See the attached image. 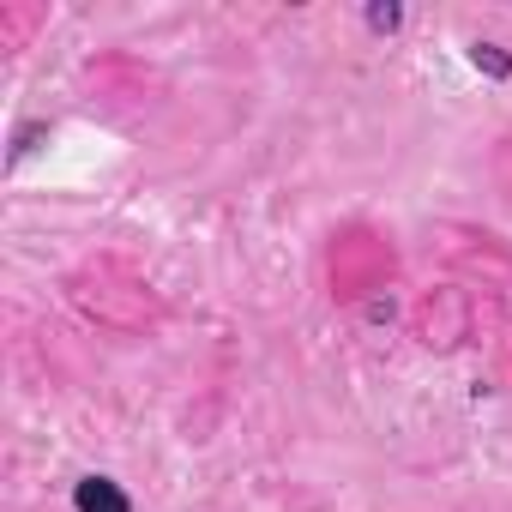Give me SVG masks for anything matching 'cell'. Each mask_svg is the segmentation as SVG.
I'll use <instances>...</instances> for the list:
<instances>
[{
  "mask_svg": "<svg viewBox=\"0 0 512 512\" xmlns=\"http://www.w3.org/2000/svg\"><path fill=\"white\" fill-rule=\"evenodd\" d=\"M73 512H133V500L115 476H79L73 482Z\"/></svg>",
  "mask_w": 512,
  "mask_h": 512,
  "instance_id": "cell-1",
  "label": "cell"
},
{
  "mask_svg": "<svg viewBox=\"0 0 512 512\" xmlns=\"http://www.w3.org/2000/svg\"><path fill=\"white\" fill-rule=\"evenodd\" d=\"M470 67L488 73V79H512V55L500 43H470Z\"/></svg>",
  "mask_w": 512,
  "mask_h": 512,
  "instance_id": "cell-2",
  "label": "cell"
},
{
  "mask_svg": "<svg viewBox=\"0 0 512 512\" xmlns=\"http://www.w3.org/2000/svg\"><path fill=\"white\" fill-rule=\"evenodd\" d=\"M404 25V7H392V0H374L368 7V31H398Z\"/></svg>",
  "mask_w": 512,
  "mask_h": 512,
  "instance_id": "cell-3",
  "label": "cell"
}]
</instances>
